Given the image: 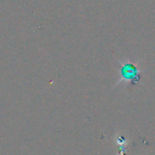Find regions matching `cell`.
I'll use <instances>...</instances> for the list:
<instances>
[{
	"instance_id": "cell-1",
	"label": "cell",
	"mask_w": 155,
	"mask_h": 155,
	"mask_svg": "<svg viewBox=\"0 0 155 155\" xmlns=\"http://www.w3.org/2000/svg\"><path fill=\"white\" fill-rule=\"evenodd\" d=\"M120 64L121 69L119 71V75H121V78L118 79L116 86L122 83L136 84L141 78V74L143 72V69L140 67V62L126 60L124 62L120 61Z\"/></svg>"
}]
</instances>
